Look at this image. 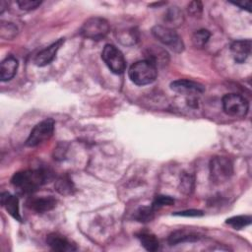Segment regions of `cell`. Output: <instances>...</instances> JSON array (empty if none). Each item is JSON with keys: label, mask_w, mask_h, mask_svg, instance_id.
Returning a JSON list of instances; mask_svg holds the SVG:
<instances>
[{"label": "cell", "mask_w": 252, "mask_h": 252, "mask_svg": "<svg viewBox=\"0 0 252 252\" xmlns=\"http://www.w3.org/2000/svg\"><path fill=\"white\" fill-rule=\"evenodd\" d=\"M47 174L41 169L23 170L15 173L11 179L12 185L22 194H29L36 191L46 182Z\"/></svg>", "instance_id": "cell-1"}, {"label": "cell", "mask_w": 252, "mask_h": 252, "mask_svg": "<svg viewBox=\"0 0 252 252\" xmlns=\"http://www.w3.org/2000/svg\"><path fill=\"white\" fill-rule=\"evenodd\" d=\"M130 80L137 86L152 84L158 76V69L155 64L145 59L135 62L128 71Z\"/></svg>", "instance_id": "cell-2"}, {"label": "cell", "mask_w": 252, "mask_h": 252, "mask_svg": "<svg viewBox=\"0 0 252 252\" xmlns=\"http://www.w3.org/2000/svg\"><path fill=\"white\" fill-rule=\"evenodd\" d=\"M233 173L231 160L226 157L217 156L210 161V176L214 183L221 184L227 181Z\"/></svg>", "instance_id": "cell-3"}, {"label": "cell", "mask_w": 252, "mask_h": 252, "mask_svg": "<svg viewBox=\"0 0 252 252\" xmlns=\"http://www.w3.org/2000/svg\"><path fill=\"white\" fill-rule=\"evenodd\" d=\"M153 35L160 41L162 44L168 46L175 52H182L184 49V44L182 38L179 34L171 28L164 27L160 25H157L152 29Z\"/></svg>", "instance_id": "cell-4"}, {"label": "cell", "mask_w": 252, "mask_h": 252, "mask_svg": "<svg viewBox=\"0 0 252 252\" xmlns=\"http://www.w3.org/2000/svg\"><path fill=\"white\" fill-rule=\"evenodd\" d=\"M109 24L108 22L100 17H93L88 19L81 28V34L84 37L99 40L106 36L109 32Z\"/></svg>", "instance_id": "cell-5"}, {"label": "cell", "mask_w": 252, "mask_h": 252, "mask_svg": "<svg viewBox=\"0 0 252 252\" xmlns=\"http://www.w3.org/2000/svg\"><path fill=\"white\" fill-rule=\"evenodd\" d=\"M223 111L232 117H244L249 109V103L245 97L237 94H226L222 97Z\"/></svg>", "instance_id": "cell-6"}, {"label": "cell", "mask_w": 252, "mask_h": 252, "mask_svg": "<svg viewBox=\"0 0 252 252\" xmlns=\"http://www.w3.org/2000/svg\"><path fill=\"white\" fill-rule=\"evenodd\" d=\"M101 58L114 74H122L126 69V61L122 52L113 44H106L101 52Z\"/></svg>", "instance_id": "cell-7"}, {"label": "cell", "mask_w": 252, "mask_h": 252, "mask_svg": "<svg viewBox=\"0 0 252 252\" xmlns=\"http://www.w3.org/2000/svg\"><path fill=\"white\" fill-rule=\"evenodd\" d=\"M54 121L51 118H47L36 124L31 131L26 145L29 147H35L43 142L47 141L53 134Z\"/></svg>", "instance_id": "cell-8"}, {"label": "cell", "mask_w": 252, "mask_h": 252, "mask_svg": "<svg viewBox=\"0 0 252 252\" xmlns=\"http://www.w3.org/2000/svg\"><path fill=\"white\" fill-rule=\"evenodd\" d=\"M170 89L177 94L185 95H195L203 94L205 92V87L202 84L185 79L175 80L171 82Z\"/></svg>", "instance_id": "cell-9"}, {"label": "cell", "mask_w": 252, "mask_h": 252, "mask_svg": "<svg viewBox=\"0 0 252 252\" xmlns=\"http://www.w3.org/2000/svg\"><path fill=\"white\" fill-rule=\"evenodd\" d=\"M64 41L65 38H59L46 48L39 51L34 57V64L38 67H43L50 64L56 57V53L61 47V45L64 43Z\"/></svg>", "instance_id": "cell-10"}, {"label": "cell", "mask_w": 252, "mask_h": 252, "mask_svg": "<svg viewBox=\"0 0 252 252\" xmlns=\"http://www.w3.org/2000/svg\"><path fill=\"white\" fill-rule=\"evenodd\" d=\"M230 51L235 62L243 63L251 53V40L241 39L234 41L230 45Z\"/></svg>", "instance_id": "cell-11"}, {"label": "cell", "mask_w": 252, "mask_h": 252, "mask_svg": "<svg viewBox=\"0 0 252 252\" xmlns=\"http://www.w3.org/2000/svg\"><path fill=\"white\" fill-rule=\"evenodd\" d=\"M47 245L55 251L60 252H68L76 250V246L71 243L65 236L58 233H50L46 237Z\"/></svg>", "instance_id": "cell-12"}, {"label": "cell", "mask_w": 252, "mask_h": 252, "mask_svg": "<svg viewBox=\"0 0 252 252\" xmlns=\"http://www.w3.org/2000/svg\"><path fill=\"white\" fill-rule=\"evenodd\" d=\"M2 207L17 220L21 221L22 218L20 216L19 210V200L16 196L10 194L9 192H2L0 196Z\"/></svg>", "instance_id": "cell-13"}, {"label": "cell", "mask_w": 252, "mask_h": 252, "mask_svg": "<svg viewBox=\"0 0 252 252\" xmlns=\"http://www.w3.org/2000/svg\"><path fill=\"white\" fill-rule=\"evenodd\" d=\"M56 206V200L51 197L32 198L28 202V207L36 213H45L51 211Z\"/></svg>", "instance_id": "cell-14"}, {"label": "cell", "mask_w": 252, "mask_h": 252, "mask_svg": "<svg viewBox=\"0 0 252 252\" xmlns=\"http://www.w3.org/2000/svg\"><path fill=\"white\" fill-rule=\"evenodd\" d=\"M18 60L14 56H8L1 62L0 79L2 82L10 81L17 73Z\"/></svg>", "instance_id": "cell-15"}, {"label": "cell", "mask_w": 252, "mask_h": 252, "mask_svg": "<svg viewBox=\"0 0 252 252\" xmlns=\"http://www.w3.org/2000/svg\"><path fill=\"white\" fill-rule=\"evenodd\" d=\"M200 237L197 233L193 231H188L185 229H179L173 231L168 237V243L170 245H175L178 243L184 242H194L197 241Z\"/></svg>", "instance_id": "cell-16"}, {"label": "cell", "mask_w": 252, "mask_h": 252, "mask_svg": "<svg viewBox=\"0 0 252 252\" xmlns=\"http://www.w3.org/2000/svg\"><path fill=\"white\" fill-rule=\"evenodd\" d=\"M55 189L59 194L64 195V196L71 195L75 191V187H74L72 180L70 178H68L67 176H61L60 178H58L56 180Z\"/></svg>", "instance_id": "cell-17"}, {"label": "cell", "mask_w": 252, "mask_h": 252, "mask_svg": "<svg viewBox=\"0 0 252 252\" xmlns=\"http://www.w3.org/2000/svg\"><path fill=\"white\" fill-rule=\"evenodd\" d=\"M138 238H139L142 246L148 251H157L159 247L158 240L154 234L142 232L138 235Z\"/></svg>", "instance_id": "cell-18"}, {"label": "cell", "mask_w": 252, "mask_h": 252, "mask_svg": "<svg viewBox=\"0 0 252 252\" xmlns=\"http://www.w3.org/2000/svg\"><path fill=\"white\" fill-rule=\"evenodd\" d=\"M116 36L118 40L125 45H134L138 40L137 32H135L133 29H126L121 30L117 32Z\"/></svg>", "instance_id": "cell-19"}, {"label": "cell", "mask_w": 252, "mask_h": 252, "mask_svg": "<svg viewBox=\"0 0 252 252\" xmlns=\"http://www.w3.org/2000/svg\"><path fill=\"white\" fill-rule=\"evenodd\" d=\"M164 21L171 26L177 27L182 25L183 22V14L177 7H171L164 16Z\"/></svg>", "instance_id": "cell-20"}, {"label": "cell", "mask_w": 252, "mask_h": 252, "mask_svg": "<svg viewBox=\"0 0 252 252\" xmlns=\"http://www.w3.org/2000/svg\"><path fill=\"white\" fill-rule=\"evenodd\" d=\"M210 36H211V33L208 30H205V29L199 30L195 32L194 34L192 35V43L195 47L202 48L207 44Z\"/></svg>", "instance_id": "cell-21"}, {"label": "cell", "mask_w": 252, "mask_h": 252, "mask_svg": "<svg viewBox=\"0 0 252 252\" xmlns=\"http://www.w3.org/2000/svg\"><path fill=\"white\" fill-rule=\"evenodd\" d=\"M147 60L151 61L153 64L157 66L158 64H165L168 61V56L165 50L158 47V53H157V48L151 51L149 50V59Z\"/></svg>", "instance_id": "cell-22"}, {"label": "cell", "mask_w": 252, "mask_h": 252, "mask_svg": "<svg viewBox=\"0 0 252 252\" xmlns=\"http://www.w3.org/2000/svg\"><path fill=\"white\" fill-rule=\"evenodd\" d=\"M226 223L234 229H241L251 223L250 216H235L226 220Z\"/></svg>", "instance_id": "cell-23"}, {"label": "cell", "mask_w": 252, "mask_h": 252, "mask_svg": "<svg viewBox=\"0 0 252 252\" xmlns=\"http://www.w3.org/2000/svg\"><path fill=\"white\" fill-rule=\"evenodd\" d=\"M155 211L153 209V207H141L137 210V212L135 213V220H137L138 221L141 222H148L151 221L154 217H155Z\"/></svg>", "instance_id": "cell-24"}, {"label": "cell", "mask_w": 252, "mask_h": 252, "mask_svg": "<svg viewBox=\"0 0 252 252\" xmlns=\"http://www.w3.org/2000/svg\"><path fill=\"white\" fill-rule=\"evenodd\" d=\"M1 37L6 39H12L17 34V27L12 23H2L0 27Z\"/></svg>", "instance_id": "cell-25"}, {"label": "cell", "mask_w": 252, "mask_h": 252, "mask_svg": "<svg viewBox=\"0 0 252 252\" xmlns=\"http://www.w3.org/2000/svg\"><path fill=\"white\" fill-rule=\"evenodd\" d=\"M174 199L171 198L170 196H165V195H158L157 196L152 204V207L154 210L160 209L164 206H172L174 204Z\"/></svg>", "instance_id": "cell-26"}, {"label": "cell", "mask_w": 252, "mask_h": 252, "mask_svg": "<svg viewBox=\"0 0 252 252\" xmlns=\"http://www.w3.org/2000/svg\"><path fill=\"white\" fill-rule=\"evenodd\" d=\"M194 179L190 174L184 173L180 179V191L185 194H190L193 190Z\"/></svg>", "instance_id": "cell-27"}, {"label": "cell", "mask_w": 252, "mask_h": 252, "mask_svg": "<svg viewBox=\"0 0 252 252\" xmlns=\"http://www.w3.org/2000/svg\"><path fill=\"white\" fill-rule=\"evenodd\" d=\"M17 4L20 7V9H22V10L31 11V10L36 9L41 4V1H38V0H19V1H17Z\"/></svg>", "instance_id": "cell-28"}, {"label": "cell", "mask_w": 252, "mask_h": 252, "mask_svg": "<svg viewBox=\"0 0 252 252\" xmlns=\"http://www.w3.org/2000/svg\"><path fill=\"white\" fill-rule=\"evenodd\" d=\"M188 13L190 15H192L193 17H197L200 16L202 14L203 11V5L200 1H192L189 3L188 7H187Z\"/></svg>", "instance_id": "cell-29"}, {"label": "cell", "mask_w": 252, "mask_h": 252, "mask_svg": "<svg viewBox=\"0 0 252 252\" xmlns=\"http://www.w3.org/2000/svg\"><path fill=\"white\" fill-rule=\"evenodd\" d=\"M204 215L203 211L201 210H186L182 212L174 213V216H181V217H202Z\"/></svg>", "instance_id": "cell-30"}, {"label": "cell", "mask_w": 252, "mask_h": 252, "mask_svg": "<svg viewBox=\"0 0 252 252\" xmlns=\"http://www.w3.org/2000/svg\"><path fill=\"white\" fill-rule=\"evenodd\" d=\"M233 5H235V6H238V7H240L241 9H245V10H247L248 12H250L251 11V3H250V1H240V2H231Z\"/></svg>", "instance_id": "cell-31"}]
</instances>
